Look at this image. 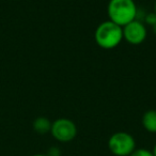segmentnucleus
Segmentation results:
<instances>
[{
	"label": "nucleus",
	"instance_id": "obj_1",
	"mask_svg": "<svg viewBox=\"0 0 156 156\" xmlns=\"http://www.w3.org/2000/svg\"><path fill=\"white\" fill-rule=\"evenodd\" d=\"M94 40L98 47L106 50L113 49L118 47L123 41L122 27L109 20H105L96 27L94 32Z\"/></svg>",
	"mask_w": 156,
	"mask_h": 156
},
{
	"label": "nucleus",
	"instance_id": "obj_2",
	"mask_svg": "<svg viewBox=\"0 0 156 156\" xmlns=\"http://www.w3.org/2000/svg\"><path fill=\"white\" fill-rule=\"evenodd\" d=\"M136 2L134 0H109L107 5V14L109 20L123 28L125 25L137 20Z\"/></svg>",
	"mask_w": 156,
	"mask_h": 156
},
{
	"label": "nucleus",
	"instance_id": "obj_3",
	"mask_svg": "<svg viewBox=\"0 0 156 156\" xmlns=\"http://www.w3.org/2000/svg\"><path fill=\"white\" fill-rule=\"evenodd\" d=\"M108 149L115 156H129L136 149V141L126 132H117L108 140Z\"/></svg>",
	"mask_w": 156,
	"mask_h": 156
},
{
	"label": "nucleus",
	"instance_id": "obj_4",
	"mask_svg": "<svg viewBox=\"0 0 156 156\" xmlns=\"http://www.w3.org/2000/svg\"><path fill=\"white\" fill-rule=\"evenodd\" d=\"M50 134L59 142H71L77 135V126L67 118H59L51 123Z\"/></svg>",
	"mask_w": 156,
	"mask_h": 156
},
{
	"label": "nucleus",
	"instance_id": "obj_5",
	"mask_svg": "<svg viewBox=\"0 0 156 156\" xmlns=\"http://www.w3.org/2000/svg\"><path fill=\"white\" fill-rule=\"evenodd\" d=\"M122 30H123V40H125L130 45H140L147 39V27L142 22H139L137 20L125 25Z\"/></svg>",
	"mask_w": 156,
	"mask_h": 156
},
{
	"label": "nucleus",
	"instance_id": "obj_6",
	"mask_svg": "<svg viewBox=\"0 0 156 156\" xmlns=\"http://www.w3.org/2000/svg\"><path fill=\"white\" fill-rule=\"evenodd\" d=\"M141 123L142 126L147 132L151 133V134H156V110L155 109H151V110H147L142 115L141 119Z\"/></svg>",
	"mask_w": 156,
	"mask_h": 156
},
{
	"label": "nucleus",
	"instance_id": "obj_7",
	"mask_svg": "<svg viewBox=\"0 0 156 156\" xmlns=\"http://www.w3.org/2000/svg\"><path fill=\"white\" fill-rule=\"evenodd\" d=\"M51 123L49 119L46 117H39L33 121V129L35 133L40 135H45L47 133H50V128H51Z\"/></svg>",
	"mask_w": 156,
	"mask_h": 156
},
{
	"label": "nucleus",
	"instance_id": "obj_8",
	"mask_svg": "<svg viewBox=\"0 0 156 156\" xmlns=\"http://www.w3.org/2000/svg\"><path fill=\"white\" fill-rule=\"evenodd\" d=\"M129 156H154V155H153V152L145 149V147H140V149H137L136 147L135 151Z\"/></svg>",
	"mask_w": 156,
	"mask_h": 156
},
{
	"label": "nucleus",
	"instance_id": "obj_9",
	"mask_svg": "<svg viewBox=\"0 0 156 156\" xmlns=\"http://www.w3.org/2000/svg\"><path fill=\"white\" fill-rule=\"evenodd\" d=\"M47 156H61V150L59 149L58 147H51L49 150H48Z\"/></svg>",
	"mask_w": 156,
	"mask_h": 156
},
{
	"label": "nucleus",
	"instance_id": "obj_10",
	"mask_svg": "<svg viewBox=\"0 0 156 156\" xmlns=\"http://www.w3.org/2000/svg\"><path fill=\"white\" fill-rule=\"evenodd\" d=\"M145 23L149 25H151V26H153L154 24L156 23V15L154 12H152V13L147 14V16H145Z\"/></svg>",
	"mask_w": 156,
	"mask_h": 156
},
{
	"label": "nucleus",
	"instance_id": "obj_11",
	"mask_svg": "<svg viewBox=\"0 0 156 156\" xmlns=\"http://www.w3.org/2000/svg\"><path fill=\"white\" fill-rule=\"evenodd\" d=\"M152 152H153V155H154V156H156V143H155V145H154L153 151H152Z\"/></svg>",
	"mask_w": 156,
	"mask_h": 156
},
{
	"label": "nucleus",
	"instance_id": "obj_12",
	"mask_svg": "<svg viewBox=\"0 0 156 156\" xmlns=\"http://www.w3.org/2000/svg\"><path fill=\"white\" fill-rule=\"evenodd\" d=\"M154 10H153V12L155 13V15H156V0H155V2H154Z\"/></svg>",
	"mask_w": 156,
	"mask_h": 156
},
{
	"label": "nucleus",
	"instance_id": "obj_13",
	"mask_svg": "<svg viewBox=\"0 0 156 156\" xmlns=\"http://www.w3.org/2000/svg\"><path fill=\"white\" fill-rule=\"evenodd\" d=\"M32 156H47L46 154H34V155H32Z\"/></svg>",
	"mask_w": 156,
	"mask_h": 156
}]
</instances>
